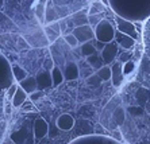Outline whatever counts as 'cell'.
<instances>
[{"instance_id":"obj_18","label":"cell","mask_w":150,"mask_h":144,"mask_svg":"<svg viewBox=\"0 0 150 144\" xmlns=\"http://www.w3.org/2000/svg\"><path fill=\"white\" fill-rule=\"evenodd\" d=\"M80 53H81V55H83V57L88 58V57L93 55V54L99 53V51L96 50V47H95V45L92 42H87V43L80 45Z\"/></svg>"},{"instance_id":"obj_5","label":"cell","mask_w":150,"mask_h":144,"mask_svg":"<svg viewBox=\"0 0 150 144\" xmlns=\"http://www.w3.org/2000/svg\"><path fill=\"white\" fill-rule=\"evenodd\" d=\"M115 27H116V31L122 32L125 35L131 36L135 41L138 39V31H137V27L133 22L126 20V19L119 18V16L115 15Z\"/></svg>"},{"instance_id":"obj_1","label":"cell","mask_w":150,"mask_h":144,"mask_svg":"<svg viewBox=\"0 0 150 144\" xmlns=\"http://www.w3.org/2000/svg\"><path fill=\"white\" fill-rule=\"evenodd\" d=\"M108 7L116 16L133 23L150 19V0H108Z\"/></svg>"},{"instance_id":"obj_26","label":"cell","mask_w":150,"mask_h":144,"mask_svg":"<svg viewBox=\"0 0 150 144\" xmlns=\"http://www.w3.org/2000/svg\"><path fill=\"white\" fill-rule=\"evenodd\" d=\"M64 41H65V43H67L69 47H77V46L80 45L79 41H77V38L72 34V32H70V34H67V35H64Z\"/></svg>"},{"instance_id":"obj_38","label":"cell","mask_w":150,"mask_h":144,"mask_svg":"<svg viewBox=\"0 0 150 144\" xmlns=\"http://www.w3.org/2000/svg\"><path fill=\"white\" fill-rule=\"evenodd\" d=\"M10 113H11V106L6 105V115H10Z\"/></svg>"},{"instance_id":"obj_22","label":"cell","mask_w":150,"mask_h":144,"mask_svg":"<svg viewBox=\"0 0 150 144\" xmlns=\"http://www.w3.org/2000/svg\"><path fill=\"white\" fill-rule=\"evenodd\" d=\"M96 74H98L99 77H100V80L103 82H104V81H111V77H112L111 66H108V65H104V66L101 67V69H99V70L96 71Z\"/></svg>"},{"instance_id":"obj_15","label":"cell","mask_w":150,"mask_h":144,"mask_svg":"<svg viewBox=\"0 0 150 144\" xmlns=\"http://www.w3.org/2000/svg\"><path fill=\"white\" fill-rule=\"evenodd\" d=\"M19 86H21L28 96L31 94V93H34V92H37V89H38V85H37V80H35V77L25 78L23 81L19 82Z\"/></svg>"},{"instance_id":"obj_25","label":"cell","mask_w":150,"mask_h":144,"mask_svg":"<svg viewBox=\"0 0 150 144\" xmlns=\"http://www.w3.org/2000/svg\"><path fill=\"white\" fill-rule=\"evenodd\" d=\"M101 80H100V77H99L98 74L95 73V74H91L89 77L87 78V84L89 85V86H93V88H99L101 85Z\"/></svg>"},{"instance_id":"obj_40","label":"cell","mask_w":150,"mask_h":144,"mask_svg":"<svg viewBox=\"0 0 150 144\" xmlns=\"http://www.w3.org/2000/svg\"><path fill=\"white\" fill-rule=\"evenodd\" d=\"M88 1H91V3H96V1H100V0H88Z\"/></svg>"},{"instance_id":"obj_19","label":"cell","mask_w":150,"mask_h":144,"mask_svg":"<svg viewBox=\"0 0 150 144\" xmlns=\"http://www.w3.org/2000/svg\"><path fill=\"white\" fill-rule=\"evenodd\" d=\"M46 0H39L38 6L35 8V15H37V19L39 20V23H45V16H46Z\"/></svg>"},{"instance_id":"obj_42","label":"cell","mask_w":150,"mask_h":144,"mask_svg":"<svg viewBox=\"0 0 150 144\" xmlns=\"http://www.w3.org/2000/svg\"><path fill=\"white\" fill-rule=\"evenodd\" d=\"M1 4H3V0H0V6H1Z\"/></svg>"},{"instance_id":"obj_41","label":"cell","mask_w":150,"mask_h":144,"mask_svg":"<svg viewBox=\"0 0 150 144\" xmlns=\"http://www.w3.org/2000/svg\"><path fill=\"white\" fill-rule=\"evenodd\" d=\"M1 93H3V89H1V88H0V94H1Z\"/></svg>"},{"instance_id":"obj_16","label":"cell","mask_w":150,"mask_h":144,"mask_svg":"<svg viewBox=\"0 0 150 144\" xmlns=\"http://www.w3.org/2000/svg\"><path fill=\"white\" fill-rule=\"evenodd\" d=\"M12 75H14V81H16L18 84L21 81H23L25 78H27V71L23 69V67H21L19 65H16V63H14L12 65Z\"/></svg>"},{"instance_id":"obj_27","label":"cell","mask_w":150,"mask_h":144,"mask_svg":"<svg viewBox=\"0 0 150 144\" xmlns=\"http://www.w3.org/2000/svg\"><path fill=\"white\" fill-rule=\"evenodd\" d=\"M134 70H135V62L134 61H129V62L123 63V75H130L133 74Z\"/></svg>"},{"instance_id":"obj_39","label":"cell","mask_w":150,"mask_h":144,"mask_svg":"<svg viewBox=\"0 0 150 144\" xmlns=\"http://www.w3.org/2000/svg\"><path fill=\"white\" fill-rule=\"evenodd\" d=\"M100 3H103L105 7H108V0H100Z\"/></svg>"},{"instance_id":"obj_21","label":"cell","mask_w":150,"mask_h":144,"mask_svg":"<svg viewBox=\"0 0 150 144\" xmlns=\"http://www.w3.org/2000/svg\"><path fill=\"white\" fill-rule=\"evenodd\" d=\"M125 119H126V113L122 106H118V108L114 109V112H112V120L115 121L116 125H122V124L125 123Z\"/></svg>"},{"instance_id":"obj_32","label":"cell","mask_w":150,"mask_h":144,"mask_svg":"<svg viewBox=\"0 0 150 144\" xmlns=\"http://www.w3.org/2000/svg\"><path fill=\"white\" fill-rule=\"evenodd\" d=\"M129 113L133 115V116H142L143 115V109L142 108H138V106H130L129 108Z\"/></svg>"},{"instance_id":"obj_12","label":"cell","mask_w":150,"mask_h":144,"mask_svg":"<svg viewBox=\"0 0 150 144\" xmlns=\"http://www.w3.org/2000/svg\"><path fill=\"white\" fill-rule=\"evenodd\" d=\"M115 41L119 47L123 49L125 51L131 50L134 46H135V42H137L135 39H133L131 36L125 35V34H122V32H119V31H116V34H115Z\"/></svg>"},{"instance_id":"obj_31","label":"cell","mask_w":150,"mask_h":144,"mask_svg":"<svg viewBox=\"0 0 150 144\" xmlns=\"http://www.w3.org/2000/svg\"><path fill=\"white\" fill-rule=\"evenodd\" d=\"M43 96H45V92L43 90H37V92H34V93L30 94V101H37V100L42 99Z\"/></svg>"},{"instance_id":"obj_17","label":"cell","mask_w":150,"mask_h":144,"mask_svg":"<svg viewBox=\"0 0 150 144\" xmlns=\"http://www.w3.org/2000/svg\"><path fill=\"white\" fill-rule=\"evenodd\" d=\"M87 62L89 63V66H91L92 69H96V71L104 66L103 58H101V55L99 53L93 54V55H91V57H88V58H87Z\"/></svg>"},{"instance_id":"obj_29","label":"cell","mask_w":150,"mask_h":144,"mask_svg":"<svg viewBox=\"0 0 150 144\" xmlns=\"http://www.w3.org/2000/svg\"><path fill=\"white\" fill-rule=\"evenodd\" d=\"M42 66H43V70L52 71L53 67L56 66V65H54V61H53V58H47V59L43 62V65H42Z\"/></svg>"},{"instance_id":"obj_13","label":"cell","mask_w":150,"mask_h":144,"mask_svg":"<svg viewBox=\"0 0 150 144\" xmlns=\"http://www.w3.org/2000/svg\"><path fill=\"white\" fill-rule=\"evenodd\" d=\"M56 124L59 131H70L74 127V119L69 113H64L57 119Z\"/></svg>"},{"instance_id":"obj_36","label":"cell","mask_w":150,"mask_h":144,"mask_svg":"<svg viewBox=\"0 0 150 144\" xmlns=\"http://www.w3.org/2000/svg\"><path fill=\"white\" fill-rule=\"evenodd\" d=\"M22 110H33L34 109V106H33V101H26L23 105L21 106Z\"/></svg>"},{"instance_id":"obj_11","label":"cell","mask_w":150,"mask_h":144,"mask_svg":"<svg viewBox=\"0 0 150 144\" xmlns=\"http://www.w3.org/2000/svg\"><path fill=\"white\" fill-rule=\"evenodd\" d=\"M35 80H37V85H38L39 90H45V89L52 88L53 86L52 73L47 70H41L37 75H35Z\"/></svg>"},{"instance_id":"obj_33","label":"cell","mask_w":150,"mask_h":144,"mask_svg":"<svg viewBox=\"0 0 150 144\" xmlns=\"http://www.w3.org/2000/svg\"><path fill=\"white\" fill-rule=\"evenodd\" d=\"M6 131H7V121H0V140L4 139V135H6Z\"/></svg>"},{"instance_id":"obj_3","label":"cell","mask_w":150,"mask_h":144,"mask_svg":"<svg viewBox=\"0 0 150 144\" xmlns=\"http://www.w3.org/2000/svg\"><path fill=\"white\" fill-rule=\"evenodd\" d=\"M14 75H12V65H10L6 57L0 55V88L8 89L12 85Z\"/></svg>"},{"instance_id":"obj_30","label":"cell","mask_w":150,"mask_h":144,"mask_svg":"<svg viewBox=\"0 0 150 144\" xmlns=\"http://www.w3.org/2000/svg\"><path fill=\"white\" fill-rule=\"evenodd\" d=\"M118 61L120 63H126V62H129V61H131V53H129V51H125V53H122L120 55H119Z\"/></svg>"},{"instance_id":"obj_10","label":"cell","mask_w":150,"mask_h":144,"mask_svg":"<svg viewBox=\"0 0 150 144\" xmlns=\"http://www.w3.org/2000/svg\"><path fill=\"white\" fill-rule=\"evenodd\" d=\"M33 132H34V136L37 140H41V139H43L45 136L49 135V125H47V123L45 121V119L39 117V119L35 120Z\"/></svg>"},{"instance_id":"obj_28","label":"cell","mask_w":150,"mask_h":144,"mask_svg":"<svg viewBox=\"0 0 150 144\" xmlns=\"http://www.w3.org/2000/svg\"><path fill=\"white\" fill-rule=\"evenodd\" d=\"M100 20H103V19L99 18V15H88V24L92 26V27H95L98 23H100Z\"/></svg>"},{"instance_id":"obj_34","label":"cell","mask_w":150,"mask_h":144,"mask_svg":"<svg viewBox=\"0 0 150 144\" xmlns=\"http://www.w3.org/2000/svg\"><path fill=\"white\" fill-rule=\"evenodd\" d=\"M18 86H19V85L12 84V85L10 86V88L7 89V94H8V97H10V100H12V97H14V94H15V92H16Z\"/></svg>"},{"instance_id":"obj_20","label":"cell","mask_w":150,"mask_h":144,"mask_svg":"<svg viewBox=\"0 0 150 144\" xmlns=\"http://www.w3.org/2000/svg\"><path fill=\"white\" fill-rule=\"evenodd\" d=\"M52 73V80H53V86H58L61 85L65 80H64V74H62V70H61V67L58 66H54L53 67V70L50 71Z\"/></svg>"},{"instance_id":"obj_6","label":"cell","mask_w":150,"mask_h":144,"mask_svg":"<svg viewBox=\"0 0 150 144\" xmlns=\"http://www.w3.org/2000/svg\"><path fill=\"white\" fill-rule=\"evenodd\" d=\"M72 34L77 38V41H79L80 45L87 43V42H92L95 39V30H93V27L89 24L74 27L73 30H72Z\"/></svg>"},{"instance_id":"obj_2","label":"cell","mask_w":150,"mask_h":144,"mask_svg":"<svg viewBox=\"0 0 150 144\" xmlns=\"http://www.w3.org/2000/svg\"><path fill=\"white\" fill-rule=\"evenodd\" d=\"M95 30V39L99 42L103 43H111L115 41V34H116V27L108 19H103L100 20V23L93 27Z\"/></svg>"},{"instance_id":"obj_14","label":"cell","mask_w":150,"mask_h":144,"mask_svg":"<svg viewBox=\"0 0 150 144\" xmlns=\"http://www.w3.org/2000/svg\"><path fill=\"white\" fill-rule=\"evenodd\" d=\"M27 96L28 94L21 88V86H18V89H16V92H15L14 97H12V100H11V104H12V106H14V108H21V106L23 105L26 101H27Z\"/></svg>"},{"instance_id":"obj_35","label":"cell","mask_w":150,"mask_h":144,"mask_svg":"<svg viewBox=\"0 0 150 144\" xmlns=\"http://www.w3.org/2000/svg\"><path fill=\"white\" fill-rule=\"evenodd\" d=\"M112 139H115L116 141H120L122 143L123 141V136H122V132L119 129H115V131H112Z\"/></svg>"},{"instance_id":"obj_9","label":"cell","mask_w":150,"mask_h":144,"mask_svg":"<svg viewBox=\"0 0 150 144\" xmlns=\"http://www.w3.org/2000/svg\"><path fill=\"white\" fill-rule=\"evenodd\" d=\"M62 70L64 74V80L65 81H74L77 78L80 77V69H79V65L73 61H69V62L65 63V66Z\"/></svg>"},{"instance_id":"obj_4","label":"cell","mask_w":150,"mask_h":144,"mask_svg":"<svg viewBox=\"0 0 150 144\" xmlns=\"http://www.w3.org/2000/svg\"><path fill=\"white\" fill-rule=\"evenodd\" d=\"M69 144H122L120 141H116L112 137H107L104 135H91V136H83L76 140L70 141Z\"/></svg>"},{"instance_id":"obj_37","label":"cell","mask_w":150,"mask_h":144,"mask_svg":"<svg viewBox=\"0 0 150 144\" xmlns=\"http://www.w3.org/2000/svg\"><path fill=\"white\" fill-rule=\"evenodd\" d=\"M93 45H95V47H96V50H98L99 53H101V51H103V49L105 47V43L99 42V41H96V42H95Z\"/></svg>"},{"instance_id":"obj_24","label":"cell","mask_w":150,"mask_h":144,"mask_svg":"<svg viewBox=\"0 0 150 144\" xmlns=\"http://www.w3.org/2000/svg\"><path fill=\"white\" fill-rule=\"evenodd\" d=\"M104 8H105L104 4L100 3V1H96V3L92 4V7L89 8V12H88V14L89 15H99L104 11Z\"/></svg>"},{"instance_id":"obj_8","label":"cell","mask_w":150,"mask_h":144,"mask_svg":"<svg viewBox=\"0 0 150 144\" xmlns=\"http://www.w3.org/2000/svg\"><path fill=\"white\" fill-rule=\"evenodd\" d=\"M111 71H112V77H111V84L114 88H119L123 84L125 75H123V63H120L119 61L111 65Z\"/></svg>"},{"instance_id":"obj_23","label":"cell","mask_w":150,"mask_h":144,"mask_svg":"<svg viewBox=\"0 0 150 144\" xmlns=\"http://www.w3.org/2000/svg\"><path fill=\"white\" fill-rule=\"evenodd\" d=\"M85 15H87V11H80V12L74 14L73 22H74V26H76V27L88 24V16H85Z\"/></svg>"},{"instance_id":"obj_7","label":"cell","mask_w":150,"mask_h":144,"mask_svg":"<svg viewBox=\"0 0 150 144\" xmlns=\"http://www.w3.org/2000/svg\"><path fill=\"white\" fill-rule=\"evenodd\" d=\"M118 43L115 42H111V43H107L105 47L103 49V51L100 53L101 58H103V62L104 65H112V63L116 61V57H118Z\"/></svg>"}]
</instances>
